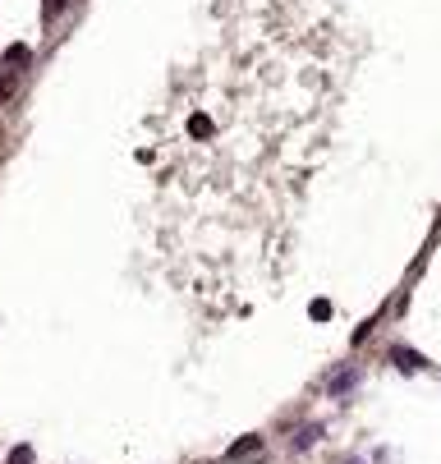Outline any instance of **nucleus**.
Here are the masks:
<instances>
[{
  "mask_svg": "<svg viewBox=\"0 0 441 464\" xmlns=\"http://www.w3.org/2000/svg\"><path fill=\"white\" fill-rule=\"evenodd\" d=\"M391 364H396L400 373H423L428 359H423L419 350H409V345H391Z\"/></svg>",
  "mask_w": 441,
  "mask_h": 464,
  "instance_id": "f257e3e1",
  "label": "nucleus"
},
{
  "mask_svg": "<svg viewBox=\"0 0 441 464\" xmlns=\"http://www.w3.org/2000/svg\"><path fill=\"white\" fill-rule=\"evenodd\" d=\"M5 60H10V65H23V60H28V46H10V51H5Z\"/></svg>",
  "mask_w": 441,
  "mask_h": 464,
  "instance_id": "6e6552de",
  "label": "nucleus"
},
{
  "mask_svg": "<svg viewBox=\"0 0 441 464\" xmlns=\"http://www.w3.org/2000/svg\"><path fill=\"white\" fill-rule=\"evenodd\" d=\"M345 464H359V460H345Z\"/></svg>",
  "mask_w": 441,
  "mask_h": 464,
  "instance_id": "1a4fd4ad",
  "label": "nucleus"
},
{
  "mask_svg": "<svg viewBox=\"0 0 441 464\" xmlns=\"http://www.w3.org/2000/svg\"><path fill=\"white\" fill-rule=\"evenodd\" d=\"M188 133H193V138H207V133H211V120H207V115H193V120H188Z\"/></svg>",
  "mask_w": 441,
  "mask_h": 464,
  "instance_id": "39448f33",
  "label": "nucleus"
},
{
  "mask_svg": "<svg viewBox=\"0 0 441 464\" xmlns=\"http://www.w3.org/2000/svg\"><path fill=\"white\" fill-rule=\"evenodd\" d=\"M248 455H262V437L257 432H248V437H239V442L225 451V464H239V460H248Z\"/></svg>",
  "mask_w": 441,
  "mask_h": 464,
  "instance_id": "7ed1b4c3",
  "label": "nucleus"
},
{
  "mask_svg": "<svg viewBox=\"0 0 441 464\" xmlns=\"http://www.w3.org/2000/svg\"><path fill=\"white\" fill-rule=\"evenodd\" d=\"M354 382H359V368H341V373H336V377L327 382V391H331V396H345V391H350Z\"/></svg>",
  "mask_w": 441,
  "mask_h": 464,
  "instance_id": "20e7f679",
  "label": "nucleus"
},
{
  "mask_svg": "<svg viewBox=\"0 0 441 464\" xmlns=\"http://www.w3.org/2000/svg\"><path fill=\"white\" fill-rule=\"evenodd\" d=\"M5 464H33V446H14V451L5 455Z\"/></svg>",
  "mask_w": 441,
  "mask_h": 464,
  "instance_id": "423d86ee",
  "label": "nucleus"
},
{
  "mask_svg": "<svg viewBox=\"0 0 441 464\" xmlns=\"http://www.w3.org/2000/svg\"><path fill=\"white\" fill-rule=\"evenodd\" d=\"M322 432H327V428H322V423H304V428H299V432H294V437H290V451H294V455H304V451H313V446H317V442H322Z\"/></svg>",
  "mask_w": 441,
  "mask_h": 464,
  "instance_id": "f03ea898",
  "label": "nucleus"
},
{
  "mask_svg": "<svg viewBox=\"0 0 441 464\" xmlns=\"http://www.w3.org/2000/svg\"><path fill=\"white\" fill-rule=\"evenodd\" d=\"M308 317H313V322H327V317H331V304H327V299H313V304H308Z\"/></svg>",
  "mask_w": 441,
  "mask_h": 464,
  "instance_id": "0eeeda50",
  "label": "nucleus"
}]
</instances>
